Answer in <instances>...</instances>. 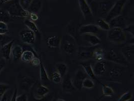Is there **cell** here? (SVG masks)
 I'll list each match as a JSON object with an SVG mask.
<instances>
[{
  "label": "cell",
  "mask_w": 134,
  "mask_h": 101,
  "mask_svg": "<svg viewBox=\"0 0 134 101\" xmlns=\"http://www.w3.org/2000/svg\"><path fill=\"white\" fill-rule=\"evenodd\" d=\"M126 32L120 27H112L108 32V38L110 42L116 44L124 43L127 40Z\"/></svg>",
  "instance_id": "1"
},
{
  "label": "cell",
  "mask_w": 134,
  "mask_h": 101,
  "mask_svg": "<svg viewBox=\"0 0 134 101\" xmlns=\"http://www.w3.org/2000/svg\"><path fill=\"white\" fill-rule=\"evenodd\" d=\"M60 46L64 52L68 55H72L77 49L74 38L69 34L64 36L61 39Z\"/></svg>",
  "instance_id": "2"
},
{
  "label": "cell",
  "mask_w": 134,
  "mask_h": 101,
  "mask_svg": "<svg viewBox=\"0 0 134 101\" xmlns=\"http://www.w3.org/2000/svg\"><path fill=\"white\" fill-rule=\"evenodd\" d=\"M7 11L11 17H13L26 18L29 17L30 14L28 10H25L21 7L19 2H14L10 4L8 8Z\"/></svg>",
  "instance_id": "3"
},
{
  "label": "cell",
  "mask_w": 134,
  "mask_h": 101,
  "mask_svg": "<svg viewBox=\"0 0 134 101\" xmlns=\"http://www.w3.org/2000/svg\"><path fill=\"white\" fill-rule=\"evenodd\" d=\"M125 4L126 0L116 1L107 14L105 20L109 22L110 20L120 15Z\"/></svg>",
  "instance_id": "4"
},
{
  "label": "cell",
  "mask_w": 134,
  "mask_h": 101,
  "mask_svg": "<svg viewBox=\"0 0 134 101\" xmlns=\"http://www.w3.org/2000/svg\"><path fill=\"white\" fill-rule=\"evenodd\" d=\"M107 58L108 60L114 63L126 65L128 64V61L123 56L121 52H118L115 49H111L109 51Z\"/></svg>",
  "instance_id": "5"
},
{
  "label": "cell",
  "mask_w": 134,
  "mask_h": 101,
  "mask_svg": "<svg viewBox=\"0 0 134 101\" xmlns=\"http://www.w3.org/2000/svg\"><path fill=\"white\" fill-rule=\"evenodd\" d=\"M19 35L22 41L26 44H33L36 39L35 33L29 29L22 30Z\"/></svg>",
  "instance_id": "6"
},
{
  "label": "cell",
  "mask_w": 134,
  "mask_h": 101,
  "mask_svg": "<svg viewBox=\"0 0 134 101\" xmlns=\"http://www.w3.org/2000/svg\"><path fill=\"white\" fill-rule=\"evenodd\" d=\"M88 77L83 69L78 70L75 74L74 78L72 79V82L74 88L76 89H81L82 87V83L83 80Z\"/></svg>",
  "instance_id": "7"
},
{
  "label": "cell",
  "mask_w": 134,
  "mask_h": 101,
  "mask_svg": "<svg viewBox=\"0 0 134 101\" xmlns=\"http://www.w3.org/2000/svg\"><path fill=\"white\" fill-rule=\"evenodd\" d=\"M23 52L21 57V60L25 63L31 62L34 57H38L35 51L29 46L22 47Z\"/></svg>",
  "instance_id": "8"
},
{
  "label": "cell",
  "mask_w": 134,
  "mask_h": 101,
  "mask_svg": "<svg viewBox=\"0 0 134 101\" xmlns=\"http://www.w3.org/2000/svg\"><path fill=\"white\" fill-rule=\"evenodd\" d=\"M101 29L97 25L86 24L81 26L79 29V33L81 34H96L100 32Z\"/></svg>",
  "instance_id": "9"
},
{
  "label": "cell",
  "mask_w": 134,
  "mask_h": 101,
  "mask_svg": "<svg viewBox=\"0 0 134 101\" xmlns=\"http://www.w3.org/2000/svg\"><path fill=\"white\" fill-rule=\"evenodd\" d=\"M110 28L120 27L124 29L127 26V20L126 18L120 15L110 20L109 22Z\"/></svg>",
  "instance_id": "10"
},
{
  "label": "cell",
  "mask_w": 134,
  "mask_h": 101,
  "mask_svg": "<svg viewBox=\"0 0 134 101\" xmlns=\"http://www.w3.org/2000/svg\"><path fill=\"white\" fill-rule=\"evenodd\" d=\"M121 53L128 62H132L134 58V44H129L122 48Z\"/></svg>",
  "instance_id": "11"
},
{
  "label": "cell",
  "mask_w": 134,
  "mask_h": 101,
  "mask_svg": "<svg viewBox=\"0 0 134 101\" xmlns=\"http://www.w3.org/2000/svg\"><path fill=\"white\" fill-rule=\"evenodd\" d=\"M49 93V89L46 86L40 84L35 90L34 97L37 100H41Z\"/></svg>",
  "instance_id": "12"
},
{
  "label": "cell",
  "mask_w": 134,
  "mask_h": 101,
  "mask_svg": "<svg viewBox=\"0 0 134 101\" xmlns=\"http://www.w3.org/2000/svg\"><path fill=\"white\" fill-rule=\"evenodd\" d=\"M62 88L65 93H72L75 91L76 88L73 85L72 79L69 76H65L62 81Z\"/></svg>",
  "instance_id": "13"
},
{
  "label": "cell",
  "mask_w": 134,
  "mask_h": 101,
  "mask_svg": "<svg viewBox=\"0 0 134 101\" xmlns=\"http://www.w3.org/2000/svg\"><path fill=\"white\" fill-rule=\"evenodd\" d=\"M79 8L85 18L92 16V9L86 0H79Z\"/></svg>",
  "instance_id": "14"
},
{
  "label": "cell",
  "mask_w": 134,
  "mask_h": 101,
  "mask_svg": "<svg viewBox=\"0 0 134 101\" xmlns=\"http://www.w3.org/2000/svg\"><path fill=\"white\" fill-rule=\"evenodd\" d=\"M14 43V39H12L10 42L2 47L1 52L3 58L6 60H9L11 55L13 45Z\"/></svg>",
  "instance_id": "15"
},
{
  "label": "cell",
  "mask_w": 134,
  "mask_h": 101,
  "mask_svg": "<svg viewBox=\"0 0 134 101\" xmlns=\"http://www.w3.org/2000/svg\"><path fill=\"white\" fill-rule=\"evenodd\" d=\"M93 72L96 76L103 75L106 72L107 66L104 62L102 61H98L92 66Z\"/></svg>",
  "instance_id": "16"
},
{
  "label": "cell",
  "mask_w": 134,
  "mask_h": 101,
  "mask_svg": "<svg viewBox=\"0 0 134 101\" xmlns=\"http://www.w3.org/2000/svg\"><path fill=\"white\" fill-rule=\"evenodd\" d=\"M82 37L85 41L89 43L92 47L96 46L100 44L101 43L100 39L96 36V34H83L82 35Z\"/></svg>",
  "instance_id": "17"
},
{
  "label": "cell",
  "mask_w": 134,
  "mask_h": 101,
  "mask_svg": "<svg viewBox=\"0 0 134 101\" xmlns=\"http://www.w3.org/2000/svg\"><path fill=\"white\" fill-rule=\"evenodd\" d=\"M95 48L92 47H79L78 50V54L79 57L83 58H92V52Z\"/></svg>",
  "instance_id": "18"
},
{
  "label": "cell",
  "mask_w": 134,
  "mask_h": 101,
  "mask_svg": "<svg viewBox=\"0 0 134 101\" xmlns=\"http://www.w3.org/2000/svg\"><path fill=\"white\" fill-rule=\"evenodd\" d=\"M46 43L51 48H56L60 47L61 39L56 36H51L47 38Z\"/></svg>",
  "instance_id": "19"
},
{
  "label": "cell",
  "mask_w": 134,
  "mask_h": 101,
  "mask_svg": "<svg viewBox=\"0 0 134 101\" xmlns=\"http://www.w3.org/2000/svg\"><path fill=\"white\" fill-rule=\"evenodd\" d=\"M114 4L110 1H104L99 3V12L100 15H107Z\"/></svg>",
  "instance_id": "20"
},
{
  "label": "cell",
  "mask_w": 134,
  "mask_h": 101,
  "mask_svg": "<svg viewBox=\"0 0 134 101\" xmlns=\"http://www.w3.org/2000/svg\"><path fill=\"white\" fill-rule=\"evenodd\" d=\"M34 84V80L30 77H25L21 82V88L26 92L29 91L31 88Z\"/></svg>",
  "instance_id": "21"
},
{
  "label": "cell",
  "mask_w": 134,
  "mask_h": 101,
  "mask_svg": "<svg viewBox=\"0 0 134 101\" xmlns=\"http://www.w3.org/2000/svg\"><path fill=\"white\" fill-rule=\"evenodd\" d=\"M23 52V50L22 46L20 45H16L13 47L11 52L13 61H17L19 60L21 58Z\"/></svg>",
  "instance_id": "22"
},
{
  "label": "cell",
  "mask_w": 134,
  "mask_h": 101,
  "mask_svg": "<svg viewBox=\"0 0 134 101\" xmlns=\"http://www.w3.org/2000/svg\"><path fill=\"white\" fill-rule=\"evenodd\" d=\"M42 5V3L41 0H32L27 10L30 12L36 13L40 10Z\"/></svg>",
  "instance_id": "23"
},
{
  "label": "cell",
  "mask_w": 134,
  "mask_h": 101,
  "mask_svg": "<svg viewBox=\"0 0 134 101\" xmlns=\"http://www.w3.org/2000/svg\"><path fill=\"white\" fill-rule=\"evenodd\" d=\"M92 58L98 61H102L104 58V50L100 48H95L92 52Z\"/></svg>",
  "instance_id": "24"
},
{
  "label": "cell",
  "mask_w": 134,
  "mask_h": 101,
  "mask_svg": "<svg viewBox=\"0 0 134 101\" xmlns=\"http://www.w3.org/2000/svg\"><path fill=\"white\" fill-rule=\"evenodd\" d=\"M82 67L83 69L85 71L86 74L88 77H90L91 79L97 80V77L94 75L92 66L91 64H82Z\"/></svg>",
  "instance_id": "25"
},
{
  "label": "cell",
  "mask_w": 134,
  "mask_h": 101,
  "mask_svg": "<svg viewBox=\"0 0 134 101\" xmlns=\"http://www.w3.org/2000/svg\"><path fill=\"white\" fill-rule=\"evenodd\" d=\"M24 23L25 25H26L27 26V27L28 28V29L34 32L35 33V34H39V35L40 34L39 30L37 26L33 21H32L30 19L26 18L25 19Z\"/></svg>",
  "instance_id": "26"
},
{
  "label": "cell",
  "mask_w": 134,
  "mask_h": 101,
  "mask_svg": "<svg viewBox=\"0 0 134 101\" xmlns=\"http://www.w3.org/2000/svg\"><path fill=\"white\" fill-rule=\"evenodd\" d=\"M55 67L57 71L60 74L62 78L66 75L68 71V66L66 64L64 63H57L55 65Z\"/></svg>",
  "instance_id": "27"
},
{
  "label": "cell",
  "mask_w": 134,
  "mask_h": 101,
  "mask_svg": "<svg viewBox=\"0 0 134 101\" xmlns=\"http://www.w3.org/2000/svg\"><path fill=\"white\" fill-rule=\"evenodd\" d=\"M97 26L101 29L103 31H109L110 28L109 23L105 20L99 19L97 21Z\"/></svg>",
  "instance_id": "28"
},
{
  "label": "cell",
  "mask_w": 134,
  "mask_h": 101,
  "mask_svg": "<svg viewBox=\"0 0 134 101\" xmlns=\"http://www.w3.org/2000/svg\"><path fill=\"white\" fill-rule=\"evenodd\" d=\"M40 79L41 81L49 80V76L42 62L40 65Z\"/></svg>",
  "instance_id": "29"
},
{
  "label": "cell",
  "mask_w": 134,
  "mask_h": 101,
  "mask_svg": "<svg viewBox=\"0 0 134 101\" xmlns=\"http://www.w3.org/2000/svg\"><path fill=\"white\" fill-rule=\"evenodd\" d=\"M11 16L7 10H4L0 9V21L6 23L10 21Z\"/></svg>",
  "instance_id": "30"
},
{
  "label": "cell",
  "mask_w": 134,
  "mask_h": 101,
  "mask_svg": "<svg viewBox=\"0 0 134 101\" xmlns=\"http://www.w3.org/2000/svg\"><path fill=\"white\" fill-rule=\"evenodd\" d=\"M94 83L91 78L87 77L85 78L82 83V87L83 88L91 89L94 88Z\"/></svg>",
  "instance_id": "31"
},
{
  "label": "cell",
  "mask_w": 134,
  "mask_h": 101,
  "mask_svg": "<svg viewBox=\"0 0 134 101\" xmlns=\"http://www.w3.org/2000/svg\"><path fill=\"white\" fill-rule=\"evenodd\" d=\"M114 90L108 85L103 84V97L111 96L114 94Z\"/></svg>",
  "instance_id": "32"
},
{
  "label": "cell",
  "mask_w": 134,
  "mask_h": 101,
  "mask_svg": "<svg viewBox=\"0 0 134 101\" xmlns=\"http://www.w3.org/2000/svg\"><path fill=\"white\" fill-rule=\"evenodd\" d=\"M62 77L60 75V74L56 71L52 73L51 75V80L56 84H59L61 83L62 81Z\"/></svg>",
  "instance_id": "33"
},
{
  "label": "cell",
  "mask_w": 134,
  "mask_h": 101,
  "mask_svg": "<svg viewBox=\"0 0 134 101\" xmlns=\"http://www.w3.org/2000/svg\"><path fill=\"white\" fill-rule=\"evenodd\" d=\"M122 74V70L118 67H113L110 70L109 75L110 77H119Z\"/></svg>",
  "instance_id": "34"
},
{
  "label": "cell",
  "mask_w": 134,
  "mask_h": 101,
  "mask_svg": "<svg viewBox=\"0 0 134 101\" xmlns=\"http://www.w3.org/2000/svg\"><path fill=\"white\" fill-rule=\"evenodd\" d=\"M133 98V94L131 92L128 91L125 93L121 95L119 99L117 101H129L132 100Z\"/></svg>",
  "instance_id": "35"
},
{
  "label": "cell",
  "mask_w": 134,
  "mask_h": 101,
  "mask_svg": "<svg viewBox=\"0 0 134 101\" xmlns=\"http://www.w3.org/2000/svg\"><path fill=\"white\" fill-rule=\"evenodd\" d=\"M12 39L10 38V37L7 36L6 34H0V46L3 47L4 45L12 41Z\"/></svg>",
  "instance_id": "36"
},
{
  "label": "cell",
  "mask_w": 134,
  "mask_h": 101,
  "mask_svg": "<svg viewBox=\"0 0 134 101\" xmlns=\"http://www.w3.org/2000/svg\"><path fill=\"white\" fill-rule=\"evenodd\" d=\"M10 88V85L6 83H0V98L6 93L7 90Z\"/></svg>",
  "instance_id": "37"
},
{
  "label": "cell",
  "mask_w": 134,
  "mask_h": 101,
  "mask_svg": "<svg viewBox=\"0 0 134 101\" xmlns=\"http://www.w3.org/2000/svg\"><path fill=\"white\" fill-rule=\"evenodd\" d=\"M8 32V27L7 24L0 21V34H6Z\"/></svg>",
  "instance_id": "38"
},
{
  "label": "cell",
  "mask_w": 134,
  "mask_h": 101,
  "mask_svg": "<svg viewBox=\"0 0 134 101\" xmlns=\"http://www.w3.org/2000/svg\"><path fill=\"white\" fill-rule=\"evenodd\" d=\"M32 0H20L19 3L21 7L25 10H28Z\"/></svg>",
  "instance_id": "39"
},
{
  "label": "cell",
  "mask_w": 134,
  "mask_h": 101,
  "mask_svg": "<svg viewBox=\"0 0 134 101\" xmlns=\"http://www.w3.org/2000/svg\"><path fill=\"white\" fill-rule=\"evenodd\" d=\"M123 30L125 32H127L129 33L133 37H134V24H131L129 25H127Z\"/></svg>",
  "instance_id": "40"
},
{
  "label": "cell",
  "mask_w": 134,
  "mask_h": 101,
  "mask_svg": "<svg viewBox=\"0 0 134 101\" xmlns=\"http://www.w3.org/2000/svg\"><path fill=\"white\" fill-rule=\"evenodd\" d=\"M16 101H28V96L25 93L17 95L16 99Z\"/></svg>",
  "instance_id": "41"
},
{
  "label": "cell",
  "mask_w": 134,
  "mask_h": 101,
  "mask_svg": "<svg viewBox=\"0 0 134 101\" xmlns=\"http://www.w3.org/2000/svg\"><path fill=\"white\" fill-rule=\"evenodd\" d=\"M41 63V61L40 59H39L38 57H34L33 59L31 61V64L35 67H37L38 66H40V64Z\"/></svg>",
  "instance_id": "42"
},
{
  "label": "cell",
  "mask_w": 134,
  "mask_h": 101,
  "mask_svg": "<svg viewBox=\"0 0 134 101\" xmlns=\"http://www.w3.org/2000/svg\"><path fill=\"white\" fill-rule=\"evenodd\" d=\"M6 65V60L3 58L0 59V73Z\"/></svg>",
  "instance_id": "43"
},
{
  "label": "cell",
  "mask_w": 134,
  "mask_h": 101,
  "mask_svg": "<svg viewBox=\"0 0 134 101\" xmlns=\"http://www.w3.org/2000/svg\"><path fill=\"white\" fill-rule=\"evenodd\" d=\"M29 17H30L31 20H32V21H36L38 19V16L37 15L36 13H30L29 14Z\"/></svg>",
  "instance_id": "44"
},
{
  "label": "cell",
  "mask_w": 134,
  "mask_h": 101,
  "mask_svg": "<svg viewBox=\"0 0 134 101\" xmlns=\"http://www.w3.org/2000/svg\"><path fill=\"white\" fill-rule=\"evenodd\" d=\"M49 94L46 95L44 98L42 99L41 100H40V101H52L53 97L52 95H49Z\"/></svg>",
  "instance_id": "45"
},
{
  "label": "cell",
  "mask_w": 134,
  "mask_h": 101,
  "mask_svg": "<svg viewBox=\"0 0 134 101\" xmlns=\"http://www.w3.org/2000/svg\"><path fill=\"white\" fill-rule=\"evenodd\" d=\"M17 94H18V89H17V88H15L10 101H16V99L17 96Z\"/></svg>",
  "instance_id": "46"
},
{
  "label": "cell",
  "mask_w": 134,
  "mask_h": 101,
  "mask_svg": "<svg viewBox=\"0 0 134 101\" xmlns=\"http://www.w3.org/2000/svg\"><path fill=\"white\" fill-rule=\"evenodd\" d=\"M0 101H7V97L6 94L1 98Z\"/></svg>",
  "instance_id": "47"
},
{
  "label": "cell",
  "mask_w": 134,
  "mask_h": 101,
  "mask_svg": "<svg viewBox=\"0 0 134 101\" xmlns=\"http://www.w3.org/2000/svg\"><path fill=\"white\" fill-rule=\"evenodd\" d=\"M10 1H11V0H1V2H2V3L5 4V3H6Z\"/></svg>",
  "instance_id": "48"
},
{
  "label": "cell",
  "mask_w": 134,
  "mask_h": 101,
  "mask_svg": "<svg viewBox=\"0 0 134 101\" xmlns=\"http://www.w3.org/2000/svg\"><path fill=\"white\" fill-rule=\"evenodd\" d=\"M56 101H65V100H63V99H58L57 100H56Z\"/></svg>",
  "instance_id": "49"
}]
</instances>
